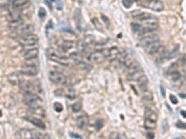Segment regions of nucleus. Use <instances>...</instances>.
Listing matches in <instances>:
<instances>
[{
  "mask_svg": "<svg viewBox=\"0 0 186 139\" xmlns=\"http://www.w3.org/2000/svg\"><path fill=\"white\" fill-rule=\"evenodd\" d=\"M170 75H171V78H172L173 81H179L181 78V74L178 71L172 72Z\"/></svg>",
  "mask_w": 186,
  "mask_h": 139,
  "instance_id": "nucleus-38",
  "label": "nucleus"
},
{
  "mask_svg": "<svg viewBox=\"0 0 186 139\" xmlns=\"http://www.w3.org/2000/svg\"><path fill=\"white\" fill-rule=\"evenodd\" d=\"M143 3H145V5H146L147 3H149L150 1H152V0H143ZM145 5H144V6H145Z\"/></svg>",
  "mask_w": 186,
  "mask_h": 139,
  "instance_id": "nucleus-51",
  "label": "nucleus"
},
{
  "mask_svg": "<svg viewBox=\"0 0 186 139\" xmlns=\"http://www.w3.org/2000/svg\"><path fill=\"white\" fill-rule=\"evenodd\" d=\"M144 116H145V119H148V120H152V121H157V119H158V117H157V114L156 112H155L153 110L150 109H146L144 111Z\"/></svg>",
  "mask_w": 186,
  "mask_h": 139,
  "instance_id": "nucleus-22",
  "label": "nucleus"
},
{
  "mask_svg": "<svg viewBox=\"0 0 186 139\" xmlns=\"http://www.w3.org/2000/svg\"><path fill=\"white\" fill-rule=\"evenodd\" d=\"M185 79H186V75H185Z\"/></svg>",
  "mask_w": 186,
  "mask_h": 139,
  "instance_id": "nucleus-56",
  "label": "nucleus"
},
{
  "mask_svg": "<svg viewBox=\"0 0 186 139\" xmlns=\"http://www.w3.org/2000/svg\"><path fill=\"white\" fill-rule=\"evenodd\" d=\"M157 29H158V25H145L144 27H141V29L139 32L141 35H144V34L155 32Z\"/></svg>",
  "mask_w": 186,
  "mask_h": 139,
  "instance_id": "nucleus-19",
  "label": "nucleus"
},
{
  "mask_svg": "<svg viewBox=\"0 0 186 139\" xmlns=\"http://www.w3.org/2000/svg\"><path fill=\"white\" fill-rule=\"evenodd\" d=\"M169 100L171 101L172 104H178V99H177V97L174 95H170V96H169Z\"/></svg>",
  "mask_w": 186,
  "mask_h": 139,
  "instance_id": "nucleus-46",
  "label": "nucleus"
},
{
  "mask_svg": "<svg viewBox=\"0 0 186 139\" xmlns=\"http://www.w3.org/2000/svg\"><path fill=\"white\" fill-rule=\"evenodd\" d=\"M19 44L22 46L23 47H33L35 46L38 42V37L37 35L35 34H31L28 32L26 34H23L22 36L18 38Z\"/></svg>",
  "mask_w": 186,
  "mask_h": 139,
  "instance_id": "nucleus-2",
  "label": "nucleus"
},
{
  "mask_svg": "<svg viewBox=\"0 0 186 139\" xmlns=\"http://www.w3.org/2000/svg\"><path fill=\"white\" fill-rule=\"evenodd\" d=\"M76 47H77V49L79 51L83 52V51L86 50V48H87V43L83 40H79L77 44H76Z\"/></svg>",
  "mask_w": 186,
  "mask_h": 139,
  "instance_id": "nucleus-34",
  "label": "nucleus"
},
{
  "mask_svg": "<svg viewBox=\"0 0 186 139\" xmlns=\"http://www.w3.org/2000/svg\"><path fill=\"white\" fill-rule=\"evenodd\" d=\"M21 73L27 76H35L38 73V68L35 64H23L21 68Z\"/></svg>",
  "mask_w": 186,
  "mask_h": 139,
  "instance_id": "nucleus-4",
  "label": "nucleus"
},
{
  "mask_svg": "<svg viewBox=\"0 0 186 139\" xmlns=\"http://www.w3.org/2000/svg\"><path fill=\"white\" fill-rule=\"evenodd\" d=\"M53 28V23H52V20H50V22L47 24V29H52Z\"/></svg>",
  "mask_w": 186,
  "mask_h": 139,
  "instance_id": "nucleus-49",
  "label": "nucleus"
},
{
  "mask_svg": "<svg viewBox=\"0 0 186 139\" xmlns=\"http://www.w3.org/2000/svg\"><path fill=\"white\" fill-rule=\"evenodd\" d=\"M66 96L68 97L69 99H74L76 97V92L74 88H69L68 89V92L66 94Z\"/></svg>",
  "mask_w": 186,
  "mask_h": 139,
  "instance_id": "nucleus-35",
  "label": "nucleus"
},
{
  "mask_svg": "<svg viewBox=\"0 0 186 139\" xmlns=\"http://www.w3.org/2000/svg\"><path fill=\"white\" fill-rule=\"evenodd\" d=\"M48 78L54 84H62L65 86H69L71 84V80L65 75H63L62 73H60L57 71H51L48 73Z\"/></svg>",
  "mask_w": 186,
  "mask_h": 139,
  "instance_id": "nucleus-1",
  "label": "nucleus"
},
{
  "mask_svg": "<svg viewBox=\"0 0 186 139\" xmlns=\"http://www.w3.org/2000/svg\"><path fill=\"white\" fill-rule=\"evenodd\" d=\"M95 128H96V130L97 131H100V129H102L103 127V120H100V119H98L96 121V122H95Z\"/></svg>",
  "mask_w": 186,
  "mask_h": 139,
  "instance_id": "nucleus-39",
  "label": "nucleus"
},
{
  "mask_svg": "<svg viewBox=\"0 0 186 139\" xmlns=\"http://www.w3.org/2000/svg\"><path fill=\"white\" fill-rule=\"evenodd\" d=\"M160 88H161V90H162V95H163V96H165V91H164V88H163L162 86H160Z\"/></svg>",
  "mask_w": 186,
  "mask_h": 139,
  "instance_id": "nucleus-52",
  "label": "nucleus"
},
{
  "mask_svg": "<svg viewBox=\"0 0 186 139\" xmlns=\"http://www.w3.org/2000/svg\"><path fill=\"white\" fill-rule=\"evenodd\" d=\"M143 75H144V73L143 72V70H140V71H137L135 72L131 73V74L128 75V80H131V81H137L140 77H141Z\"/></svg>",
  "mask_w": 186,
  "mask_h": 139,
  "instance_id": "nucleus-28",
  "label": "nucleus"
},
{
  "mask_svg": "<svg viewBox=\"0 0 186 139\" xmlns=\"http://www.w3.org/2000/svg\"><path fill=\"white\" fill-rule=\"evenodd\" d=\"M178 63H181V65H185L186 64V55H183V57H181Z\"/></svg>",
  "mask_w": 186,
  "mask_h": 139,
  "instance_id": "nucleus-47",
  "label": "nucleus"
},
{
  "mask_svg": "<svg viewBox=\"0 0 186 139\" xmlns=\"http://www.w3.org/2000/svg\"><path fill=\"white\" fill-rule=\"evenodd\" d=\"M131 16L133 18H134L135 20H139V22H145L147 19H149L151 17V14H149V13H146V12H141V11H133L131 12Z\"/></svg>",
  "mask_w": 186,
  "mask_h": 139,
  "instance_id": "nucleus-13",
  "label": "nucleus"
},
{
  "mask_svg": "<svg viewBox=\"0 0 186 139\" xmlns=\"http://www.w3.org/2000/svg\"><path fill=\"white\" fill-rule=\"evenodd\" d=\"M38 16H39V18L41 19V20L46 18L47 12H46V9H44V7H40V9H39V10H38Z\"/></svg>",
  "mask_w": 186,
  "mask_h": 139,
  "instance_id": "nucleus-40",
  "label": "nucleus"
},
{
  "mask_svg": "<svg viewBox=\"0 0 186 139\" xmlns=\"http://www.w3.org/2000/svg\"><path fill=\"white\" fill-rule=\"evenodd\" d=\"M105 55L103 51H95L92 52L91 54L90 55V60L91 61L92 63H102L105 60Z\"/></svg>",
  "mask_w": 186,
  "mask_h": 139,
  "instance_id": "nucleus-11",
  "label": "nucleus"
},
{
  "mask_svg": "<svg viewBox=\"0 0 186 139\" xmlns=\"http://www.w3.org/2000/svg\"><path fill=\"white\" fill-rule=\"evenodd\" d=\"M51 1H57V0H51Z\"/></svg>",
  "mask_w": 186,
  "mask_h": 139,
  "instance_id": "nucleus-54",
  "label": "nucleus"
},
{
  "mask_svg": "<svg viewBox=\"0 0 186 139\" xmlns=\"http://www.w3.org/2000/svg\"><path fill=\"white\" fill-rule=\"evenodd\" d=\"M32 31V26L31 25H22L19 27L18 29L13 30V32L10 34V37L12 38H19L22 36L23 34H26L28 32Z\"/></svg>",
  "mask_w": 186,
  "mask_h": 139,
  "instance_id": "nucleus-5",
  "label": "nucleus"
},
{
  "mask_svg": "<svg viewBox=\"0 0 186 139\" xmlns=\"http://www.w3.org/2000/svg\"><path fill=\"white\" fill-rule=\"evenodd\" d=\"M179 52H180V46L179 45H176V46L174 47V48L168 53V54L167 55V59H171L173 58H175V57L179 54Z\"/></svg>",
  "mask_w": 186,
  "mask_h": 139,
  "instance_id": "nucleus-27",
  "label": "nucleus"
},
{
  "mask_svg": "<svg viewBox=\"0 0 186 139\" xmlns=\"http://www.w3.org/2000/svg\"><path fill=\"white\" fill-rule=\"evenodd\" d=\"M140 70H141L140 63L138 62V61L134 60V61H133V62L128 67V74L129 75V74H131V73L135 72H137V71H140Z\"/></svg>",
  "mask_w": 186,
  "mask_h": 139,
  "instance_id": "nucleus-23",
  "label": "nucleus"
},
{
  "mask_svg": "<svg viewBox=\"0 0 186 139\" xmlns=\"http://www.w3.org/2000/svg\"><path fill=\"white\" fill-rule=\"evenodd\" d=\"M131 28H132V30L136 32H139L141 29V26L140 25V24L138 23H135V22H133L131 23Z\"/></svg>",
  "mask_w": 186,
  "mask_h": 139,
  "instance_id": "nucleus-43",
  "label": "nucleus"
},
{
  "mask_svg": "<svg viewBox=\"0 0 186 139\" xmlns=\"http://www.w3.org/2000/svg\"><path fill=\"white\" fill-rule=\"evenodd\" d=\"M20 87L25 93H35V85L29 82H24V83L20 84Z\"/></svg>",
  "mask_w": 186,
  "mask_h": 139,
  "instance_id": "nucleus-15",
  "label": "nucleus"
},
{
  "mask_svg": "<svg viewBox=\"0 0 186 139\" xmlns=\"http://www.w3.org/2000/svg\"><path fill=\"white\" fill-rule=\"evenodd\" d=\"M135 1H141V0H135Z\"/></svg>",
  "mask_w": 186,
  "mask_h": 139,
  "instance_id": "nucleus-55",
  "label": "nucleus"
},
{
  "mask_svg": "<svg viewBox=\"0 0 186 139\" xmlns=\"http://www.w3.org/2000/svg\"><path fill=\"white\" fill-rule=\"evenodd\" d=\"M146 7L153 11L160 12L164 10V3L160 0H152L149 3L146 4Z\"/></svg>",
  "mask_w": 186,
  "mask_h": 139,
  "instance_id": "nucleus-9",
  "label": "nucleus"
},
{
  "mask_svg": "<svg viewBox=\"0 0 186 139\" xmlns=\"http://www.w3.org/2000/svg\"><path fill=\"white\" fill-rule=\"evenodd\" d=\"M30 111L33 113V115L35 116H41V117H45L46 116V112L44 109H42L40 106H35V107H30Z\"/></svg>",
  "mask_w": 186,
  "mask_h": 139,
  "instance_id": "nucleus-20",
  "label": "nucleus"
},
{
  "mask_svg": "<svg viewBox=\"0 0 186 139\" xmlns=\"http://www.w3.org/2000/svg\"><path fill=\"white\" fill-rule=\"evenodd\" d=\"M100 18L103 19V22L106 24L107 26H110V22H109V19L106 17V16L103 15V14H100Z\"/></svg>",
  "mask_w": 186,
  "mask_h": 139,
  "instance_id": "nucleus-44",
  "label": "nucleus"
},
{
  "mask_svg": "<svg viewBox=\"0 0 186 139\" xmlns=\"http://www.w3.org/2000/svg\"><path fill=\"white\" fill-rule=\"evenodd\" d=\"M25 119L28 121H30L31 123H33L34 125H35L36 127H39V128H41V129H45L46 128V126H45V124H44V122L40 119H38V118L34 117V116H31V117L25 118Z\"/></svg>",
  "mask_w": 186,
  "mask_h": 139,
  "instance_id": "nucleus-17",
  "label": "nucleus"
},
{
  "mask_svg": "<svg viewBox=\"0 0 186 139\" xmlns=\"http://www.w3.org/2000/svg\"><path fill=\"white\" fill-rule=\"evenodd\" d=\"M9 80L12 84H15V85H20V84L22 83V79L18 73H14V74L10 75L9 77Z\"/></svg>",
  "mask_w": 186,
  "mask_h": 139,
  "instance_id": "nucleus-25",
  "label": "nucleus"
},
{
  "mask_svg": "<svg viewBox=\"0 0 186 139\" xmlns=\"http://www.w3.org/2000/svg\"><path fill=\"white\" fill-rule=\"evenodd\" d=\"M88 123V117L86 114H82L77 118V127L79 129H84L87 127Z\"/></svg>",
  "mask_w": 186,
  "mask_h": 139,
  "instance_id": "nucleus-16",
  "label": "nucleus"
},
{
  "mask_svg": "<svg viewBox=\"0 0 186 139\" xmlns=\"http://www.w3.org/2000/svg\"><path fill=\"white\" fill-rule=\"evenodd\" d=\"M7 20L9 22H14V20H22V12L20 9H14L13 11H11L7 15Z\"/></svg>",
  "mask_w": 186,
  "mask_h": 139,
  "instance_id": "nucleus-14",
  "label": "nucleus"
},
{
  "mask_svg": "<svg viewBox=\"0 0 186 139\" xmlns=\"http://www.w3.org/2000/svg\"><path fill=\"white\" fill-rule=\"evenodd\" d=\"M70 58L75 61H77V60H80V59H82V57L81 55L79 54L78 52H72L71 54H70Z\"/></svg>",
  "mask_w": 186,
  "mask_h": 139,
  "instance_id": "nucleus-36",
  "label": "nucleus"
},
{
  "mask_svg": "<svg viewBox=\"0 0 186 139\" xmlns=\"http://www.w3.org/2000/svg\"><path fill=\"white\" fill-rule=\"evenodd\" d=\"M69 136L73 138H82L81 136H79V134H74V133H70Z\"/></svg>",
  "mask_w": 186,
  "mask_h": 139,
  "instance_id": "nucleus-48",
  "label": "nucleus"
},
{
  "mask_svg": "<svg viewBox=\"0 0 186 139\" xmlns=\"http://www.w3.org/2000/svg\"><path fill=\"white\" fill-rule=\"evenodd\" d=\"M22 101L24 104L29 106V107L40 106L42 103V99L35 93H25L22 97Z\"/></svg>",
  "mask_w": 186,
  "mask_h": 139,
  "instance_id": "nucleus-3",
  "label": "nucleus"
},
{
  "mask_svg": "<svg viewBox=\"0 0 186 139\" xmlns=\"http://www.w3.org/2000/svg\"><path fill=\"white\" fill-rule=\"evenodd\" d=\"M29 48H27V49H24L22 51V57L26 60H32L34 59H36V57L38 56V49L37 47H28Z\"/></svg>",
  "mask_w": 186,
  "mask_h": 139,
  "instance_id": "nucleus-6",
  "label": "nucleus"
},
{
  "mask_svg": "<svg viewBox=\"0 0 186 139\" xmlns=\"http://www.w3.org/2000/svg\"><path fill=\"white\" fill-rule=\"evenodd\" d=\"M53 106H54V109L57 112H62L63 110V106L60 103H59V102H56V103H54Z\"/></svg>",
  "mask_w": 186,
  "mask_h": 139,
  "instance_id": "nucleus-41",
  "label": "nucleus"
},
{
  "mask_svg": "<svg viewBox=\"0 0 186 139\" xmlns=\"http://www.w3.org/2000/svg\"><path fill=\"white\" fill-rule=\"evenodd\" d=\"M46 55L48 59H50L52 61H57V62H60V59L63 57L60 55V53L57 49H55L53 47H48L46 50Z\"/></svg>",
  "mask_w": 186,
  "mask_h": 139,
  "instance_id": "nucleus-7",
  "label": "nucleus"
},
{
  "mask_svg": "<svg viewBox=\"0 0 186 139\" xmlns=\"http://www.w3.org/2000/svg\"><path fill=\"white\" fill-rule=\"evenodd\" d=\"M74 47H75V43L72 42V41H63L62 45L60 46V47L62 48V50H64V51L69 50Z\"/></svg>",
  "mask_w": 186,
  "mask_h": 139,
  "instance_id": "nucleus-26",
  "label": "nucleus"
},
{
  "mask_svg": "<svg viewBox=\"0 0 186 139\" xmlns=\"http://www.w3.org/2000/svg\"><path fill=\"white\" fill-rule=\"evenodd\" d=\"M144 127H145V129H147V130H153L156 127V121L145 119V121H144Z\"/></svg>",
  "mask_w": 186,
  "mask_h": 139,
  "instance_id": "nucleus-30",
  "label": "nucleus"
},
{
  "mask_svg": "<svg viewBox=\"0 0 186 139\" xmlns=\"http://www.w3.org/2000/svg\"><path fill=\"white\" fill-rule=\"evenodd\" d=\"M82 109V102L81 101H77L72 105V110L74 112H78L80 111Z\"/></svg>",
  "mask_w": 186,
  "mask_h": 139,
  "instance_id": "nucleus-33",
  "label": "nucleus"
},
{
  "mask_svg": "<svg viewBox=\"0 0 186 139\" xmlns=\"http://www.w3.org/2000/svg\"><path fill=\"white\" fill-rule=\"evenodd\" d=\"M137 83H138V85L141 91H144V90L147 89V85H148V79L145 75H143L141 77L137 80Z\"/></svg>",
  "mask_w": 186,
  "mask_h": 139,
  "instance_id": "nucleus-21",
  "label": "nucleus"
},
{
  "mask_svg": "<svg viewBox=\"0 0 186 139\" xmlns=\"http://www.w3.org/2000/svg\"><path fill=\"white\" fill-rule=\"evenodd\" d=\"M22 25H23V20H14V22H9V27L12 30L18 29V28L21 27Z\"/></svg>",
  "mask_w": 186,
  "mask_h": 139,
  "instance_id": "nucleus-29",
  "label": "nucleus"
},
{
  "mask_svg": "<svg viewBox=\"0 0 186 139\" xmlns=\"http://www.w3.org/2000/svg\"><path fill=\"white\" fill-rule=\"evenodd\" d=\"M157 40H159L158 35L155 34H153V32H150V34H144L143 37L141 38L140 42H141V46L146 47L149 44H151L153 42H155V41H157Z\"/></svg>",
  "mask_w": 186,
  "mask_h": 139,
  "instance_id": "nucleus-8",
  "label": "nucleus"
},
{
  "mask_svg": "<svg viewBox=\"0 0 186 139\" xmlns=\"http://www.w3.org/2000/svg\"><path fill=\"white\" fill-rule=\"evenodd\" d=\"M91 22H92V24H93V26H94L97 30L100 31V32H103V25L100 24V20H99L98 19H97V18H92Z\"/></svg>",
  "mask_w": 186,
  "mask_h": 139,
  "instance_id": "nucleus-32",
  "label": "nucleus"
},
{
  "mask_svg": "<svg viewBox=\"0 0 186 139\" xmlns=\"http://www.w3.org/2000/svg\"><path fill=\"white\" fill-rule=\"evenodd\" d=\"M143 99L146 101H152L153 99V93L149 90H144L143 91Z\"/></svg>",
  "mask_w": 186,
  "mask_h": 139,
  "instance_id": "nucleus-31",
  "label": "nucleus"
},
{
  "mask_svg": "<svg viewBox=\"0 0 186 139\" xmlns=\"http://www.w3.org/2000/svg\"><path fill=\"white\" fill-rule=\"evenodd\" d=\"M104 55H105V58L108 59V60L113 61L115 60V59L118 58V55L120 53V50L118 49V47H113L109 49H106L103 51Z\"/></svg>",
  "mask_w": 186,
  "mask_h": 139,
  "instance_id": "nucleus-10",
  "label": "nucleus"
},
{
  "mask_svg": "<svg viewBox=\"0 0 186 139\" xmlns=\"http://www.w3.org/2000/svg\"><path fill=\"white\" fill-rule=\"evenodd\" d=\"M147 137L148 138H153L155 137V134H153V132H149V133H147Z\"/></svg>",
  "mask_w": 186,
  "mask_h": 139,
  "instance_id": "nucleus-50",
  "label": "nucleus"
},
{
  "mask_svg": "<svg viewBox=\"0 0 186 139\" xmlns=\"http://www.w3.org/2000/svg\"><path fill=\"white\" fill-rule=\"evenodd\" d=\"M75 64H76V66H77L79 69H81V70H83V71H86V72L90 71L91 68H92L90 64H88L87 62H85V61H83L82 59L75 61Z\"/></svg>",
  "mask_w": 186,
  "mask_h": 139,
  "instance_id": "nucleus-24",
  "label": "nucleus"
},
{
  "mask_svg": "<svg viewBox=\"0 0 186 139\" xmlns=\"http://www.w3.org/2000/svg\"><path fill=\"white\" fill-rule=\"evenodd\" d=\"M20 138H33V130L29 129H22L16 134Z\"/></svg>",
  "mask_w": 186,
  "mask_h": 139,
  "instance_id": "nucleus-18",
  "label": "nucleus"
},
{
  "mask_svg": "<svg viewBox=\"0 0 186 139\" xmlns=\"http://www.w3.org/2000/svg\"><path fill=\"white\" fill-rule=\"evenodd\" d=\"M109 137L114 139V138H116V139H120V138H127V136H125V134H119V133H116V132H113L112 134H110V136Z\"/></svg>",
  "mask_w": 186,
  "mask_h": 139,
  "instance_id": "nucleus-37",
  "label": "nucleus"
},
{
  "mask_svg": "<svg viewBox=\"0 0 186 139\" xmlns=\"http://www.w3.org/2000/svg\"><path fill=\"white\" fill-rule=\"evenodd\" d=\"M162 47V44L159 40L155 41V42H153L151 44H149L148 46L145 47V51H146L148 54L150 55H153V54H156L158 50L160 49V47Z\"/></svg>",
  "mask_w": 186,
  "mask_h": 139,
  "instance_id": "nucleus-12",
  "label": "nucleus"
},
{
  "mask_svg": "<svg viewBox=\"0 0 186 139\" xmlns=\"http://www.w3.org/2000/svg\"><path fill=\"white\" fill-rule=\"evenodd\" d=\"M181 114H183V115H184L183 117L186 118V112H185V111H181Z\"/></svg>",
  "mask_w": 186,
  "mask_h": 139,
  "instance_id": "nucleus-53",
  "label": "nucleus"
},
{
  "mask_svg": "<svg viewBox=\"0 0 186 139\" xmlns=\"http://www.w3.org/2000/svg\"><path fill=\"white\" fill-rule=\"evenodd\" d=\"M176 126L181 128V129H186V123L185 122H183V121H178L176 123Z\"/></svg>",
  "mask_w": 186,
  "mask_h": 139,
  "instance_id": "nucleus-45",
  "label": "nucleus"
},
{
  "mask_svg": "<svg viewBox=\"0 0 186 139\" xmlns=\"http://www.w3.org/2000/svg\"><path fill=\"white\" fill-rule=\"evenodd\" d=\"M122 4L126 9H130L133 2H132V0H122Z\"/></svg>",
  "mask_w": 186,
  "mask_h": 139,
  "instance_id": "nucleus-42",
  "label": "nucleus"
}]
</instances>
